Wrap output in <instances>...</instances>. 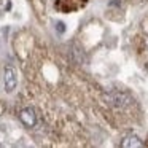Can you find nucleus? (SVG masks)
Returning a JSON list of instances; mask_svg holds the SVG:
<instances>
[{
    "mask_svg": "<svg viewBox=\"0 0 148 148\" xmlns=\"http://www.w3.org/2000/svg\"><path fill=\"white\" fill-rule=\"evenodd\" d=\"M88 3V0H58L54 7L62 13H70V11H77L83 8Z\"/></svg>",
    "mask_w": 148,
    "mask_h": 148,
    "instance_id": "f257e3e1",
    "label": "nucleus"
},
{
    "mask_svg": "<svg viewBox=\"0 0 148 148\" xmlns=\"http://www.w3.org/2000/svg\"><path fill=\"white\" fill-rule=\"evenodd\" d=\"M3 81H5V91L7 92H13L14 88L18 84V78H16V72L13 67H7L3 72Z\"/></svg>",
    "mask_w": 148,
    "mask_h": 148,
    "instance_id": "f03ea898",
    "label": "nucleus"
},
{
    "mask_svg": "<svg viewBox=\"0 0 148 148\" xmlns=\"http://www.w3.org/2000/svg\"><path fill=\"white\" fill-rule=\"evenodd\" d=\"M19 118H21V121H23L24 124L27 126V127H32V126L35 124V121H37L35 112H34V108H30V107H27V108L21 110Z\"/></svg>",
    "mask_w": 148,
    "mask_h": 148,
    "instance_id": "7ed1b4c3",
    "label": "nucleus"
},
{
    "mask_svg": "<svg viewBox=\"0 0 148 148\" xmlns=\"http://www.w3.org/2000/svg\"><path fill=\"white\" fill-rule=\"evenodd\" d=\"M123 147H126V148L142 147V142H140V138H138L137 135H129V137L124 138V142H123Z\"/></svg>",
    "mask_w": 148,
    "mask_h": 148,
    "instance_id": "20e7f679",
    "label": "nucleus"
}]
</instances>
